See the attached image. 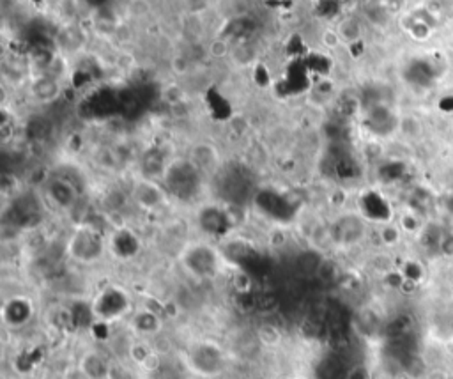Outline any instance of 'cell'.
Segmentation results:
<instances>
[{"label": "cell", "mask_w": 453, "mask_h": 379, "mask_svg": "<svg viewBox=\"0 0 453 379\" xmlns=\"http://www.w3.org/2000/svg\"><path fill=\"white\" fill-rule=\"evenodd\" d=\"M229 43L223 41V39H214L213 43L209 45V56L214 57V59H223V57L229 56Z\"/></svg>", "instance_id": "8"}, {"label": "cell", "mask_w": 453, "mask_h": 379, "mask_svg": "<svg viewBox=\"0 0 453 379\" xmlns=\"http://www.w3.org/2000/svg\"><path fill=\"white\" fill-rule=\"evenodd\" d=\"M337 32L338 36H340V39H342V41H347V43L358 41V39L363 36V29H361V25H359L356 20H352V18L344 20V22L338 25Z\"/></svg>", "instance_id": "5"}, {"label": "cell", "mask_w": 453, "mask_h": 379, "mask_svg": "<svg viewBox=\"0 0 453 379\" xmlns=\"http://www.w3.org/2000/svg\"><path fill=\"white\" fill-rule=\"evenodd\" d=\"M404 238V230L400 229L398 223H385L379 229V241L383 247L395 248L400 245Z\"/></svg>", "instance_id": "3"}, {"label": "cell", "mask_w": 453, "mask_h": 379, "mask_svg": "<svg viewBox=\"0 0 453 379\" xmlns=\"http://www.w3.org/2000/svg\"><path fill=\"white\" fill-rule=\"evenodd\" d=\"M365 236H367V225H365L363 218L356 217V215H346V217L338 218L331 227L333 241L344 245V247H352V245L363 241Z\"/></svg>", "instance_id": "2"}, {"label": "cell", "mask_w": 453, "mask_h": 379, "mask_svg": "<svg viewBox=\"0 0 453 379\" xmlns=\"http://www.w3.org/2000/svg\"><path fill=\"white\" fill-rule=\"evenodd\" d=\"M190 363L200 376H205V378L218 376L225 371L226 367L225 351L216 344L202 342L190 353Z\"/></svg>", "instance_id": "1"}, {"label": "cell", "mask_w": 453, "mask_h": 379, "mask_svg": "<svg viewBox=\"0 0 453 379\" xmlns=\"http://www.w3.org/2000/svg\"><path fill=\"white\" fill-rule=\"evenodd\" d=\"M437 254L446 257V259H453V230H445V234L441 238Z\"/></svg>", "instance_id": "7"}, {"label": "cell", "mask_w": 453, "mask_h": 379, "mask_svg": "<svg viewBox=\"0 0 453 379\" xmlns=\"http://www.w3.org/2000/svg\"><path fill=\"white\" fill-rule=\"evenodd\" d=\"M425 379H452L446 367H430L427 371Z\"/></svg>", "instance_id": "9"}, {"label": "cell", "mask_w": 453, "mask_h": 379, "mask_svg": "<svg viewBox=\"0 0 453 379\" xmlns=\"http://www.w3.org/2000/svg\"><path fill=\"white\" fill-rule=\"evenodd\" d=\"M398 225L404 230V234H416L418 236L422 232V229L425 227V223L422 222V218L416 211H404L398 218Z\"/></svg>", "instance_id": "4"}, {"label": "cell", "mask_w": 453, "mask_h": 379, "mask_svg": "<svg viewBox=\"0 0 453 379\" xmlns=\"http://www.w3.org/2000/svg\"><path fill=\"white\" fill-rule=\"evenodd\" d=\"M432 32H434V27H432L430 22L424 20V18L416 16L415 23L409 27L407 30V34L411 36V39H415L418 43H424V41H428L432 38Z\"/></svg>", "instance_id": "6"}, {"label": "cell", "mask_w": 453, "mask_h": 379, "mask_svg": "<svg viewBox=\"0 0 453 379\" xmlns=\"http://www.w3.org/2000/svg\"><path fill=\"white\" fill-rule=\"evenodd\" d=\"M340 36H338V32H335V30H326L324 34H322V43L326 45L328 48H337L338 45H340Z\"/></svg>", "instance_id": "10"}]
</instances>
